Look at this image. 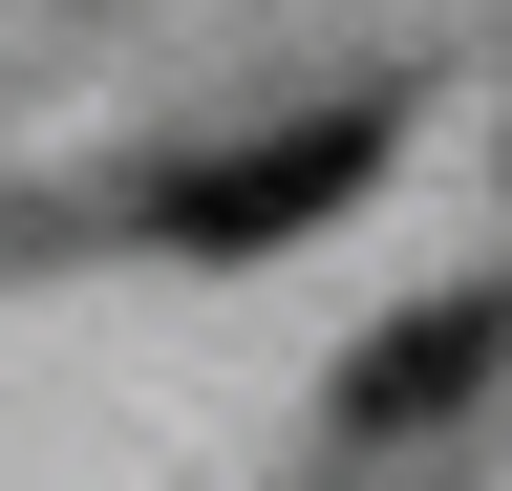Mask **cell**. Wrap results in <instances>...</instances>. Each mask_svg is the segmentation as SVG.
<instances>
[{"label": "cell", "mask_w": 512, "mask_h": 491, "mask_svg": "<svg viewBox=\"0 0 512 491\" xmlns=\"http://www.w3.org/2000/svg\"><path fill=\"white\" fill-rule=\"evenodd\" d=\"M384 150H406V107L342 86V107H278V129H235V150L150 171L128 214H150V257H214V278H235V257H299L320 214H363V193H384Z\"/></svg>", "instance_id": "cell-1"}, {"label": "cell", "mask_w": 512, "mask_h": 491, "mask_svg": "<svg viewBox=\"0 0 512 491\" xmlns=\"http://www.w3.org/2000/svg\"><path fill=\"white\" fill-rule=\"evenodd\" d=\"M491 385H512V299H491V278H448V299H406V321L320 385V427H342V449H427V427H448V406H491Z\"/></svg>", "instance_id": "cell-2"}]
</instances>
